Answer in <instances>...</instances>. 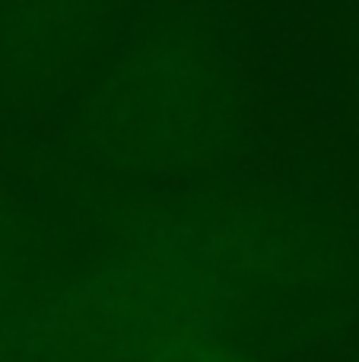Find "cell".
<instances>
[{"label":"cell","mask_w":359,"mask_h":362,"mask_svg":"<svg viewBox=\"0 0 359 362\" xmlns=\"http://www.w3.org/2000/svg\"><path fill=\"white\" fill-rule=\"evenodd\" d=\"M159 362H233V359L226 353L207 350V346H182V350H175L172 356H165Z\"/></svg>","instance_id":"6da1fadb"}]
</instances>
